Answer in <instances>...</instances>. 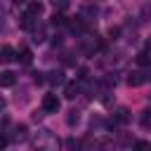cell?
Segmentation results:
<instances>
[{"label":"cell","mask_w":151,"mask_h":151,"mask_svg":"<svg viewBox=\"0 0 151 151\" xmlns=\"http://www.w3.org/2000/svg\"><path fill=\"white\" fill-rule=\"evenodd\" d=\"M35 151H59V139L50 130H40L35 139Z\"/></svg>","instance_id":"cell-1"},{"label":"cell","mask_w":151,"mask_h":151,"mask_svg":"<svg viewBox=\"0 0 151 151\" xmlns=\"http://www.w3.org/2000/svg\"><path fill=\"white\" fill-rule=\"evenodd\" d=\"M59 106H61V101H59L57 94H45L42 97V113H57Z\"/></svg>","instance_id":"cell-2"},{"label":"cell","mask_w":151,"mask_h":151,"mask_svg":"<svg viewBox=\"0 0 151 151\" xmlns=\"http://www.w3.org/2000/svg\"><path fill=\"white\" fill-rule=\"evenodd\" d=\"M99 47H101V40H99L97 35L83 38V52H85V54H94V50H99Z\"/></svg>","instance_id":"cell-3"},{"label":"cell","mask_w":151,"mask_h":151,"mask_svg":"<svg viewBox=\"0 0 151 151\" xmlns=\"http://www.w3.org/2000/svg\"><path fill=\"white\" fill-rule=\"evenodd\" d=\"M149 80V73L146 71H132L130 76H127V85L130 87H139L142 83H146Z\"/></svg>","instance_id":"cell-4"},{"label":"cell","mask_w":151,"mask_h":151,"mask_svg":"<svg viewBox=\"0 0 151 151\" xmlns=\"http://www.w3.org/2000/svg\"><path fill=\"white\" fill-rule=\"evenodd\" d=\"M17 59V52H14V47H9V45H2L0 47V64H9V61H14Z\"/></svg>","instance_id":"cell-5"},{"label":"cell","mask_w":151,"mask_h":151,"mask_svg":"<svg viewBox=\"0 0 151 151\" xmlns=\"http://www.w3.org/2000/svg\"><path fill=\"white\" fill-rule=\"evenodd\" d=\"M130 120V111L125 109V106H120L116 113H113V120H111V125H116V123H120V125H125Z\"/></svg>","instance_id":"cell-6"},{"label":"cell","mask_w":151,"mask_h":151,"mask_svg":"<svg viewBox=\"0 0 151 151\" xmlns=\"http://www.w3.org/2000/svg\"><path fill=\"white\" fill-rule=\"evenodd\" d=\"M66 24H68V28H71L73 33H83V31H85V21H83V17H73V19H68Z\"/></svg>","instance_id":"cell-7"},{"label":"cell","mask_w":151,"mask_h":151,"mask_svg":"<svg viewBox=\"0 0 151 151\" xmlns=\"http://www.w3.org/2000/svg\"><path fill=\"white\" fill-rule=\"evenodd\" d=\"M17 59H19L24 66H28V64L33 61V52H31L28 47H19V52H17Z\"/></svg>","instance_id":"cell-8"},{"label":"cell","mask_w":151,"mask_h":151,"mask_svg":"<svg viewBox=\"0 0 151 151\" xmlns=\"http://www.w3.org/2000/svg\"><path fill=\"white\" fill-rule=\"evenodd\" d=\"M80 94V85L78 83H66V87H64V97L66 99H76Z\"/></svg>","instance_id":"cell-9"},{"label":"cell","mask_w":151,"mask_h":151,"mask_svg":"<svg viewBox=\"0 0 151 151\" xmlns=\"http://www.w3.org/2000/svg\"><path fill=\"white\" fill-rule=\"evenodd\" d=\"M14 83H17V76L12 71H2L0 73V87H12Z\"/></svg>","instance_id":"cell-10"},{"label":"cell","mask_w":151,"mask_h":151,"mask_svg":"<svg viewBox=\"0 0 151 151\" xmlns=\"http://www.w3.org/2000/svg\"><path fill=\"white\" fill-rule=\"evenodd\" d=\"M42 9H45V7H42V2H38V0H31V2H28V7H26V12H28L31 17H35V19L42 14Z\"/></svg>","instance_id":"cell-11"},{"label":"cell","mask_w":151,"mask_h":151,"mask_svg":"<svg viewBox=\"0 0 151 151\" xmlns=\"http://www.w3.org/2000/svg\"><path fill=\"white\" fill-rule=\"evenodd\" d=\"M31 31H33V42H42L45 40V26L42 24L40 26H33Z\"/></svg>","instance_id":"cell-12"},{"label":"cell","mask_w":151,"mask_h":151,"mask_svg":"<svg viewBox=\"0 0 151 151\" xmlns=\"http://www.w3.org/2000/svg\"><path fill=\"white\" fill-rule=\"evenodd\" d=\"M26 132H28V130H26V125H17V127H14V134H12V137H14L17 142H24V139L28 137Z\"/></svg>","instance_id":"cell-13"},{"label":"cell","mask_w":151,"mask_h":151,"mask_svg":"<svg viewBox=\"0 0 151 151\" xmlns=\"http://www.w3.org/2000/svg\"><path fill=\"white\" fill-rule=\"evenodd\" d=\"M66 149H68V151H80V149H83V142L76 139V137H68V139H66Z\"/></svg>","instance_id":"cell-14"},{"label":"cell","mask_w":151,"mask_h":151,"mask_svg":"<svg viewBox=\"0 0 151 151\" xmlns=\"http://www.w3.org/2000/svg\"><path fill=\"white\" fill-rule=\"evenodd\" d=\"M47 80H50L52 85H61V83H64V73H61V71H52Z\"/></svg>","instance_id":"cell-15"},{"label":"cell","mask_w":151,"mask_h":151,"mask_svg":"<svg viewBox=\"0 0 151 151\" xmlns=\"http://www.w3.org/2000/svg\"><path fill=\"white\" fill-rule=\"evenodd\" d=\"M78 120H80V113H78L76 109H71V111H68V116H66V123L73 127V125H78Z\"/></svg>","instance_id":"cell-16"},{"label":"cell","mask_w":151,"mask_h":151,"mask_svg":"<svg viewBox=\"0 0 151 151\" xmlns=\"http://www.w3.org/2000/svg\"><path fill=\"white\" fill-rule=\"evenodd\" d=\"M137 64H139V66H149V64H151L149 50H146V52H139V54H137Z\"/></svg>","instance_id":"cell-17"},{"label":"cell","mask_w":151,"mask_h":151,"mask_svg":"<svg viewBox=\"0 0 151 151\" xmlns=\"http://www.w3.org/2000/svg\"><path fill=\"white\" fill-rule=\"evenodd\" d=\"M66 24V17L61 14V12H54V17H52V26H64Z\"/></svg>","instance_id":"cell-18"},{"label":"cell","mask_w":151,"mask_h":151,"mask_svg":"<svg viewBox=\"0 0 151 151\" xmlns=\"http://www.w3.org/2000/svg\"><path fill=\"white\" fill-rule=\"evenodd\" d=\"M52 5H54V9H57V12H64V9L71 5V0H52Z\"/></svg>","instance_id":"cell-19"},{"label":"cell","mask_w":151,"mask_h":151,"mask_svg":"<svg viewBox=\"0 0 151 151\" xmlns=\"http://www.w3.org/2000/svg\"><path fill=\"white\" fill-rule=\"evenodd\" d=\"M134 151H151V144L144 142V139H139V142H134Z\"/></svg>","instance_id":"cell-20"},{"label":"cell","mask_w":151,"mask_h":151,"mask_svg":"<svg viewBox=\"0 0 151 151\" xmlns=\"http://www.w3.org/2000/svg\"><path fill=\"white\" fill-rule=\"evenodd\" d=\"M142 127H151V109H146L142 113Z\"/></svg>","instance_id":"cell-21"},{"label":"cell","mask_w":151,"mask_h":151,"mask_svg":"<svg viewBox=\"0 0 151 151\" xmlns=\"http://www.w3.org/2000/svg\"><path fill=\"white\" fill-rule=\"evenodd\" d=\"M83 12H85V14H97V7H94V5H85Z\"/></svg>","instance_id":"cell-22"},{"label":"cell","mask_w":151,"mask_h":151,"mask_svg":"<svg viewBox=\"0 0 151 151\" xmlns=\"http://www.w3.org/2000/svg\"><path fill=\"white\" fill-rule=\"evenodd\" d=\"M42 76H45V73H40V71H38V73H33V80L40 85V83H45V78H42Z\"/></svg>","instance_id":"cell-23"},{"label":"cell","mask_w":151,"mask_h":151,"mask_svg":"<svg viewBox=\"0 0 151 151\" xmlns=\"http://www.w3.org/2000/svg\"><path fill=\"white\" fill-rule=\"evenodd\" d=\"M118 33H120V28H111V31H109V35H111V38H116Z\"/></svg>","instance_id":"cell-24"},{"label":"cell","mask_w":151,"mask_h":151,"mask_svg":"<svg viewBox=\"0 0 151 151\" xmlns=\"http://www.w3.org/2000/svg\"><path fill=\"white\" fill-rule=\"evenodd\" d=\"M5 142H7V139H5V134H0V146H5Z\"/></svg>","instance_id":"cell-25"},{"label":"cell","mask_w":151,"mask_h":151,"mask_svg":"<svg viewBox=\"0 0 151 151\" xmlns=\"http://www.w3.org/2000/svg\"><path fill=\"white\" fill-rule=\"evenodd\" d=\"M5 109V97H0V111Z\"/></svg>","instance_id":"cell-26"},{"label":"cell","mask_w":151,"mask_h":151,"mask_svg":"<svg viewBox=\"0 0 151 151\" xmlns=\"http://www.w3.org/2000/svg\"><path fill=\"white\" fill-rule=\"evenodd\" d=\"M146 50H151V38H149V40H146Z\"/></svg>","instance_id":"cell-27"},{"label":"cell","mask_w":151,"mask_h":151,"mask_svg":"<svg viewBox=\"0 0 151 151\" xmlns=\"http://www.w3.org/2000/svg\"><path fill=\"white\" fill-rule=\"evenodd\" d=\"M12 2H14V5H21V2H26V0H12Z\"/></svg>","instance_id":"cell-28"}]
</instances>
